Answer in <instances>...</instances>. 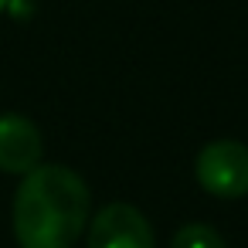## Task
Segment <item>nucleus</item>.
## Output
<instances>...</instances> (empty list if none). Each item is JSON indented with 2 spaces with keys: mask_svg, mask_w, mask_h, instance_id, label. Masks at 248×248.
I'll list each match as a JSON object with an SVG mask.
<instances>
[{
  "mask_svg": "<svg viewBox=\"0 0 248 248\" xmlns=\"http://www.w3.org/2000/svg\"><path fill=\"white\" fill-rule=\"evenodd\" d=\"M92 211V190L72 167L38 163L21 177L11 204V228L21 248H72Z\"/></svg>",
  "mask_w": 248,
  "mask_h": 248,
  "instance_id": "1",
  "label": "nucleus"
},
{
  "mask_svg": "<svg viewBox=\"0 0 248 248\" xmlns=\"http://www.w3.org/2000/svg\"><path fill=\"white\" fill-rule=\"evenodd\" d=\"M197 184L224 201H238L248 194V146L238 140H211L201 146L194 160Z\"/></svg>",
  "mask_w": 248,
  "mask_h": 248,
  "instance_id": "2",
  "label": "nucleus"
},
{
  "mask_svg": "<svg viewBox=\"0 0 248 248\" xmlns=\"http://www.w3.org/2000/svg\"><path fill=\"white\" fill-rule=\"evenodd\" d=\"M85 245L89 248H156L153 224L146 214L126 201H112L99 207L85 228Z\"/></svg>",
  "mask_w": 248,
  "mask_h": 248,
  "instance_id": "3",
  "label": "nucleus"
},
{
  "mask_svg": "<svg viewBox=\"0 0 248 248\" xmlns=\"http://www.w3.org/2000/svg\"><path fill=\"white\" fill-rule=\"evenodd\" d=\"M41 129L21 112H0V170L24 177L41 163Z\"/></svg>",
  "mask_w": 248,
  "mask_h": 248,
  "instance_id": "4",
  "label": "nucleus"
},
{
  "mask_svg": "<svg viewBox=\"0 0 248 248\" xmlns=\"http://www.w3.org/2000/svg\"><path fill=\"white\" fill-rule=\"evenodd\" d=\"M170 248H228V241L221 238V231L214 224H207V221H187L170 238Z\"/></svg>",
  "mask_w": 248,
  "mask_h": 248,
  "instance_id": "5",
  "label": "nucleus"
},
{
  "mask_svg": "<svg viewBox=\"0 0 248 248\" xmlns=\"http://www.w3.org/2000/svg\"><path fill=\"white\" fill-rule=\"evenodd\" d=\"M7 7H11V0H0V14H4Z\"/></svg>",
  "mask_w": 248,
  "mask_h": 248,
  "instance_id": "6",
  "label": "nucleus"
}]
</instances>
